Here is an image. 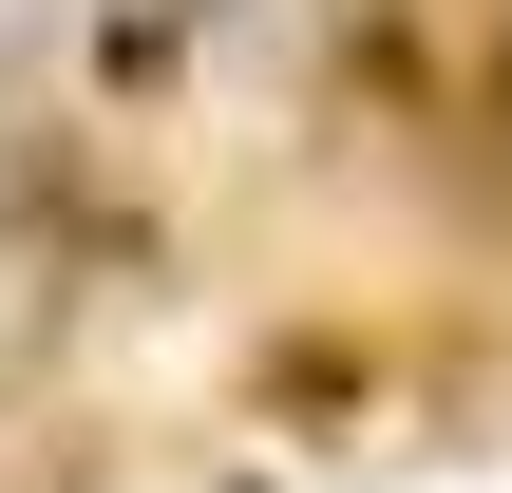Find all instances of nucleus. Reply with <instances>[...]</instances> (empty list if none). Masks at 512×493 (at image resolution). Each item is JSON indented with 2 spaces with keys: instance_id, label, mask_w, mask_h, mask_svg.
I'll return each mask as SVG.
<instances>
[{
  "instance_id": "obj_1",
  "label": "nucleus",
  "mask_w": 512,
  "mask_h": 493,
  "mask_svg": "<svg viewBox=\"0 0 512 493\" xmlns=\"http://www.w3.org/2000/svg\"><path fill=\"white\" fill-rule=\"evenodd\" d=\"M190 19H228V0H114V57H171Z\"/></svg>"
}]
</instances>
